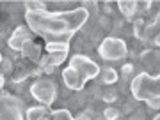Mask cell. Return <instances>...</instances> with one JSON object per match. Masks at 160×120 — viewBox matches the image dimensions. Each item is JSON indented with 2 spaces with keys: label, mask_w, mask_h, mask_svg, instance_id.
Here are the masks:
<instances>
[{
  "label": "cell",
  "mask_w": 160,
  "mask_h": 120,
  "mask_svg": "<svg viewBox=\"0 0 160 120\" xmlns=\"http://www.w3.org/2000/svg\"><path fill=\"white\" fill-rule=\"evenodd\" d=\"M29 42H32V37H30L29 30L23 29V27H18L14 32H12V35L9 37V48L11 50H16V51H23V48L29 44Z\"/></svg>",
  "instance_id": "cell-8"
},
{
  "label": "cell",
  "mask_w": 160,
  "mask_h": 120,
  "mask_svg": "<svg viewBox=\"0 0 160 120\" xmlns=\"http://www.w3.org/2000/svg\"><path fill=\"white\" fill-rule=\"evenodd\" d=\"M98 73H100V65L96 62H92L91 58H87L86 55H77V57L71 58L69 67L64 69L62 78L68 88L80 90L86 85L87 80L96 78Z\"/></svg>",
  "instance_id": "cell-2"
},
{
  "label": "cell",
  "mask_w": 160,
  "mask_h": 120,
  "mask_svg": "<svg viewBox=\"0 0 160 120\" xmlns=\"http://www.w3.org/2000/svg\"><path fill=\"white\" fill-rule=\"evenodd\" d=\"M103 118H105V120H118V118H119V109L107 108L105 111H103Z\"/></svg>",
  "instance_id": "cell-14"
},
{
  "label": "cell",
  "mask_w": 160,
  "mask_h": 120,
  "mask_svg": "<svg viewBox=\"0 0 160 120\" xmlns=\"http://www.w3.org/2000/svg\"><path fill=\"white\" fill-rule=\"evenodd\" d=\"M30 92H32V97L38 99L39 103L43 104H50L53 99H55V85L52 83L50 80H38L32 85V88H30Z\"/></svg>",
  "instance_id": "cell-7"
},
{
  "label": "cell",
  "mask_w": 160,
  "mask_h": 120,
  "mask_svg": "<svg viewBox=\"0 0 160 120\" xmlns=\"http://www.w3.org/2000/svg\"><path fill=\"white\" fill-rule=\"evenodd\" d=\"M89 11L86 7H78L64 12H27L25 20L36 34L43 35L48 42H68V39L82 29L87 21Z\"/></svg>",
  "instance_id": "cell-1"
},
{
  "label": "cell",
  "mask_w": 160,
  "mask_h": 120,
  "mask_svg": "<svg viewBox=\"0 0 160 120\" xmlns=\"http://www.w3.org/2000/svg\"><path fill=\"white\" fill-rule=\"evenodd\" d=\"M132 92L137 99H142L153 109L160 108V76L151 78L149 74H139L132 81Z\"/></svg>",
  "instance_id": "cell-3"
},
{
  "label": "cell",
  "mask_w": 160,
  "mask_h": 120,
  "mask_svg": "<svg viewBox=\"0 0 160 120\" xmlns=\"http://www.w3.org/2000/svg\"><path fill=\"white\" fill-rule=\"evenodd\" d=\"M102 81L103 83H107V85H112L118 81V73H116L112 67H105L102 71Z\"/></svg>",
  "instance_id": "cell-11"
},
{
  "label": "cell",
  "mask_w": 160,
  "mask_h": 120,
  "mask_svg": "<svg viewBox=\"0 0 160 120\" xmlns=\"http://www.w3.org/2000/svg\"><path fill=\"white\" fill-rule=\"evenodd\" d=\"M48 53H61V51H68V42H48L46 44Z\"/></svg>",
  "instance_id": "cell-13"
},
{
  "label": "cell",
  "mask_w": 160,
  "mask_h": 120,
  "mask_svg": "<svg viewBox=\"0 0 160 120\" xmlns=\"http://www.w3.org/2000/svg\"><path fill=\"white\" fill-rule=\"evenodd\" d=\"M98 25H100V29H110V20L107 16L98 18Z\"/></svg>",
  "instance_id": "cell-16"
},
{
  "label": "cell",
  "mask_w": 160,
  "mask_h": 120,
  "mask_svg": "<svg viewBox=\"0 0 160 120\" xmlns=\"http://www.w3.org/2000/svg\"><path fill=\"white\" fill-rule=\"evenodd\" d=\"M2 85H4V80H2V76H0V88H2Z\"/></svg>",
  "instance_id": "cell-20"
},
{
  "label": "cell",
  "mask_w": 160,
  "mask_h": 120,
  "mask_svg": "<svg viewBox=\"0 0 160 120\" xmlns=\"http://www.w3.org/2000/svg\"><path fill=\"white\" fill-rule=\"evenodd\" d=\"M2 60H4V58H2V53H0V64H2Z\"/></svg>",
  "instance_id": "cell-22"
},
{
  "label": "cell",
  "mask_w": 160,
  "mask_h": 120,
  "mask_svg": "<svg viewBox=\"0 0 160 120\" xmlns=\"http://www.w3.org/2000/svg\"><path fill=\"white\" fill-rule=\"evenodd\" d=\"M100 55L105 60H110V62L121 60L126 55V44L119 37H107L100 46Z\"/></svg>",
  "instance_id": "cell-5"
},
{
  "label": "cell",
  "mask_w": 160,
  "mask_h": 120,
  "mask_svg": "<svg viewBox=\"0 0 160 120\" xmlns=\"http://www.w3.org/2000/svg\"><path fill=\"white\" fill-rule=\"evenodd\" d=\"M119 9H121V12H123L126 18H132L135 12L139 11V4L137 2H121Z\"/></svg>",
  "instance_id": "cell-10"
},
{
  "label": "cell",
  "mask_w": 160,
  "mask_h": 120,
  "mask_svg": "<svg viewBox=\"0 0 160 120\" xmlns=\"http://www.w3.org/2000/svg\"><path fill=\"white\" fill-rule=\"evenodd\" d=\"M155 120H160V115H157V117H155Z\"/></svg>",
  "instance_id": "cell-21"
},
{
  "label": "cell",
  "mask_w": 160,
  "mask_h": 120,
  "mask_svg": "<svg viewBox=\"0 0 160 120\" xmlns=\"http://www.w3.org/2000/svg\"><path fill=\"white\" fill-rule=\"evenodd\" d=\"M155 42H157V44L160 46V32H158V35H157V39H155Z\"/></svg>",
  "instance_id": "cell-19"
},
{
  "label": "cell",
  "mask_w": 160,
  "mask_h": 120,
  "mask_svg": "<svg viewBox=\"0 0 160 120\" xmlns=\"http://www.w3.org/2000/svg\"><path fill=\"white\" fill-rule=\"evenodd\" d=\"M27 120H71L68 109H57V111H48L45 106H34L27 109Z\"/></svg>",
  "instance_id": "cell-6"
},
{
  "label": "cell",
  "mask_w": 160,
  "mask_h": 120,
  "mask_svg": "<svg viewBox=\"0 0 160 120\" xmlns=\"http://www.w3.org/2000/svg\"><path fill=\"white\" fill-rule=\"evenodd\" d=\"M0 120H23V104L9 94L0 96Z\"/></svg>",
  "instance_id": "cell-4"
},
{
  "label": "cell",
  "mask_w": 160,
  "mask_h": 120,
  "mask_svg": "<svg viewBox=\"0 0 160 120\" xmlns=\"http://www.w3.org/2000/svg\"><path fill=\"white\" fill-rule=\"evenodd\" d=\"M23 55L32 58V60H39V46L34 44V42H29V44L23 48Z\"/></svg>",
  "instance_id": "cell-12"
},
{
  "label": "cell",
  "mask_w": 160,
  "mask_h": 120,
  "mask_svg": "<svg viewBox=\"0 0 160 120\" xmlns=\"http://www.w3.org/2000/svg\"><path fill=\"white\" fill-rule=\"evenodd\" d=\"M102 97L105 99L107 103H114L116 99H118V92H116V90H105Z\"/></svg>",
  "instance_id": "cell-15"
},
{
  "label": "cell",
  "mask_w": 160,
  "mask_h": 120,
  "mask_svg": "<svg viewBox=\"0 0 160 120\" xmlns=\"http://www.w3.org/2000/svg\"><path fill=\"white\" fill-rule=\"evenodd\" d=\"M68 57V51H61V53H48L43 60H41V65L45 71H53V67H57L59 64H62Z\"/></svg>",
  "instance_id": "cell-9"
},
{
  "label": "cell",
  "mask_w": 160,
  "mask_h": 120,
  "mask_svg": "<svg viewBox=\"0 0 160 120\" xmlns=\"http://www.w3.org/2000/svg\"><path fill=\"white\" fill-rule=\"evenodd\" d=\"M144 118H146V115H144L142 109H135V111L130 115V120H144Z\"/></svg>",
  "instance_id": "cell-17"
},
{
  "label": "cell",
  "mask_w": 160,
  "mask_h": 120,
  "mask_svg": "<svg viewBox=\"0 0 160 120\" xmlns=\"http://www.w3.org/2000/svg\"><path fill=\"white\" fill-rule=\"evenodd\" d=\"M121 73H123V76H130L132 73H133V65L132 64H126V65H123V69H121Z\"/></svg>",
  "instance_id": "cell-18"
}]
</instances>
